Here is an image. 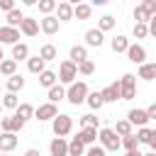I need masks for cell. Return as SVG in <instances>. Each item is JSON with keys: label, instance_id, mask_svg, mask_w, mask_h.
I'll return each instance as SVG.
<instances>
[{"label": "cell", "instance_id": "603a6c76", "mask_svg": "<svg viewBox=\"0 0 156 156\" xmlns=\"http://www.w3.org/2000/svg\"><path fill=\"white\" fill-rule=\"evenodd\" d=\"M112 129L117 132V136H129V134H134V127H132L129 119H117Z\"/></svg>", "mask_w": 156, "mask_h": 156}, {"label": "cell", "instance_id": "83f0119b", "mask_svg": "<svg viewBox=\"0 0 156 156\" xmlns=\"http://www.w3.org/2000/svg\"><path fill=\"white\" fill-rule=\"evenodd\" d=\"M34 110H37V107H32L29 102H20V107L15 110V115H17L20 119H24V122H27V119H32V117H34Z\"/></svg>", "mask_w": 156, "mask_h": 156}, {"label": "cell", "instance_id": "5b68a950", "mask_svg": "<svg viewBox=\"0 0 156 156\" xmlns=\"http://www.w3.org/2000/svg\"><path fill=\"white\" fill-rule=\"evenodd\" d=\"M51 129H54L56 136H63V139H66V134H71V129H73V117H71V115H58V117H54Z\"/></svg>", "mask_w": 156, "mask_h": 156}, {"label": "cell", "instance_id": "7bdbcfd3", "mask_svg": "<svg viewBox=\"0 0 156 156\" xmlns=\"http://www.w3.org/2000/svg\"><path fill=\"white\" fill-rule=\"evenodd\" d=\"M151 134H154V129H149V127H141V129L136 132V139H139V144H149V141H151Z\"/></svg>", "mask_w": 156, "mask_h": 156}, {"label": "cell", "instance_id": "3957f363", "mask_svg": "<svg viewBox=\"0 0 156 156\" xmlns=\"http://www.w3.org/2000/svg\"><path fill=\"white\" fill-rule=\"evenodd\" d=\"M119 98L122 100H134L136 98V76L134 73H124L119 78Z\"/></svg>", "mask_w": 156, "mask_h": 156}, {"label": "cell", "instance_id": "f6af8a7d", "mask_svg": "<svg viewBox=\"0 0 156 156\" xmlns=\"http://www.w3.org/2000/svg\"><path fill=\"white\" fill-rule=\"evenodd\" d=\"M141 7L146 10V15H149V17H154V15H156V0H144V2H141Z\"/></svg>", "mask_w": 156, "mask_h": 156}, {"label": "cell", "instance_id": "e0dca14e", "mask_svg": "<svg viewBox=\"0 0 156 156\" xmlns=\"http://www.w3.org/2000/svg\"><path fill=\"white\" fill-rule=\"evenodd\" d=\"M56 20L58 22H68V20H73V5L71 2H58L56 5Z\"/></svg>", "mask_w": 156, "mask_h": 156}, {"label": "cell", "instance_id": "7402d4cb", "mask_svg": "<svg viewBox=\"0 0 156 156\" xmlns=\"http://www.w3.org/2000/svg\"><path fill=\"white\" fill-rule=\"evenodd\" d=\"M78 139H80L85 146H93V144L98 141V129H93V127H83V129L78 132Z\"/></svg>", "mask_w": 156, "mask_h": 156}, {"label": "cell", "instance_id": "bcb514c9", "mask_svg": "<svg viewBox=\"0 0 156 156\" xmlns=\"http://www.w3.org/2000/svg\"><path fill=\"white\" fill-rule=\"evenodd\" d=\"M0 10H5V12L17 10V7H15V0H0Z\"/></svg>", "mask_w": 156, "mask_h": 156}, {"label": "cell", "instance_id": "9f6ffc18", "mask_svg": "<svg viewBox=\"0 0 156 156\" xmlns=\"http://www.w3.org/2000/svg\"><path fill=\"white\" fill-rule=\"evenodd\" d=\"M0 134H2V127H0Z\"/></svg>", "mask_w": 156, "mask_h": 156}, {"label": "cell", "instance_id": "8d00e7d4", "mask_svg": "<svg viewBox=\"0 0 156 156\" xmlns=\"http://www.w3.org/2000/svg\"><path fill=\"white\" fill-rule=\"evenodd\" d=\"M56 5H58L56 0H39V12H41L44 17H49V15L56 10Z\"/></svg>", "mask_w": 156, "mask_h": 156}, {"label": "cell", "instance_id": "ffe728a7", "mask_svg": "<svg viewBox=\"0 0 156 156\" xmlns=\"http://www.w3.org/2000/svg\"><path fill=\"white\" fill-rule=\"evenodd\" d=\"M12 61H29V46L24 44V41H20V44H15L12 46Z\"/></svg>", "mask_w": 156, "mask_h": 156}, {"label": "cell", "instance_id": "d4e9b609", "mask_svg": "<svg viewBox=\"0 0 156 156\" xmlns=\"http://www.w3.org/2000/svg\"><path fill=\"white\" fill-rule=\"evenodd\" d=\"M56 80H58V73H54V71H49V68L39 76V85H44L46 90H49V88H54V85H56Z\"/></svg>", "mask_w": 156, "mask_h": 156}, {"label": "cell", "instance_id": "f907efd6", "mask_svg": "<svg viewBox=\"0 0 156 156\" xmlns=\"http://www.w3.org/2000/svg\"><path fill=\"white\" fill-rule=\"evenodd\" d=\"M149 146H151V151H156V129H154V134H151V141H149Z\"/></svg>", "mask_w": 156, "mask_h": 156}, {"label": "cell", "instance_id": "db71d44e", "mask_svg": "<svg viewBox=\"0 0 156 156\" xmlns=\"http://www.w3.org/2000/svg\"><path fill=\"white\" fill-rule=\"evenodd\" d=\"M144 156H156V151H149V154H144Z\"/></svg>", "mask_w": 156, "mask_h": 156}, {"label": "cell", "instance_id": "cb8c5ba5", "mask_svg": "<svg viewBox=\"0 0 156 156\" xmlns=\"http://www.w3.org/2000/svg\"><path fill=\"white\" fill-rule=\"evenodd\" d=\"M127 49H129V39H127L124 34H117V37L112 39V51H115V54H127Z\"/></svg>", "mask_w": 156, "mask_h": 156}, {"label": "cell", "instance_id": "ba28073f", "mask_svg": "<svg viewBox=\"0 0 156 156\" xmlns=\"http://www.w3.org/2000/svg\"><path fill=\"white\" fill-rule=\"evenodd\" d=\"M127 58H129L132 63H136V66H144V63H146V49H144L141 44H129Z\"/></svg>", "mask_w": 156, "mask_h": 156}, {"label": "cell", "instance_id": "484cf974", "mask_svg": "<svg viewBox=\"0 0 156 156\" xmlns=\"http://www.w3.org/2000/svg\"><path fill=\"white\" fill-rule=\"evenodd\" d=\"M46 95H49V102H54V105H56V102H61V100L66 98V88H63L61 83H56L54 88H49V93H46Z\"/></svg>", "mask_w": 156, "mask_h": 156}, {"label": "cell", "instance_id": "d6a6232c", "mask_svg": "<svg viewBox=\"0 0 156 156\" xmlns=\"http://www.w3.org/2000/svg\"><path fill=\"white\" fill-rule=\"evenodd\" d=\"M39 56L49 63V61H54V58L58 56V51H56V46H54V44H44V46L39 49Z\"/></svg>", "mask_w": 156, "mask_h": 156}, {"label": "cell", "instance_id": "e575fe53", "mask_svg": "<svg viewBox=\"0 0 156 156\" xmlns=\"http://www.w3.org/2000/svg\"><path fill=\"white\" fill-rule=\"evenodd\" d=\"M112 27H115V17H112V15H102V17L98 20V29H100L102 34H105V32H110Z\"/></svg>", "mask_w": 156, "mask_h": 156}, {"label": "cell", "instance_id": "4dcf8cb0", "mask_svg": "<svg viewBox=\"0 0 156 156\" xmlns=\"http://www.w3.org/2000/svg\"><path fill=\"white\" fill-rule=\"evenodd\" d=\"M139 78H144V80H154L156 78V63H144V66H139Z\"/></svg>", "mask_w": 156, "mask_h": 156}, {"label": "cell", "instance_id": "5bb4252c", "mask_svg": "<svg viewBox=\"0 0 156 156\" xmlns=\"http://www.w3.org/2000/svg\"><path fill=\"white\" fill-rule=\"evenodd\" d=\"M58 24H61V22H58L54 15H49V17H41V20H39V27H41V32H44V34H49V37L58 32Z\"/></svg>", "mask_w": 156, "mask_h": 156}, {"label": "cell", "instance_id": "2e32d148", "mask_svg": "<svg viewBox=\"0 0 156 156\" xmlns=\"http://www.w3.org/2000/svg\"><path fill=\"white\" fill-rule=\"evenodd\" d=\"M15 146H17V134H12V132H2V134H0V154L12 151Z\"/></svg>", "mask_w": 156, "mask_h": 156}, {"label": "cell", "instance_id": "f1b7e54d", "mask_svg": "<svg viewBox=\"0 0 156 156\" xmlns=\"http://www.w3.org/2000/svg\"><path fill=\"white\" fill-rule=\"evenodd\" d=\"M85 154V144L78 139V136H73L71 141H68V156H83Z\"/></svg>", "mask_w": 156, "mask_h": 156}, {"label": "cell", "instance_id": "1f68e13d", "mask_svg": "<svg viewBox=\"0 0 156 156\" xmlns=\"http://www.w3.org/2000/svg\"><path fill=\"white\" fill-rule=\"evenodd\" d=\"M22 22H24V15H22L20 10H12V12H7V27H15V29H20V27H22Z\"/></svg>", "mask_w": 156, "mask_h": 156}, {"label": "cell", "instance_id": "7a4b0ae2", "mask_svg": "<svg viewBox=\"0 0 156 156\" xmlns=\"http://www.w3.org/2000/svg\"><path fill=\"white\" fill-rule=\"evenodd\" d=\"M88 95H90V90H88V85H85L83 80H76V83L68 85V90H66V100H68L71 105H80V102H85Z\"/></svg>", "mask_w": 156, "mask_h": 156}, {"label": "cell", "instance_id": "30bf717a", "mask_svg": "<svg viewBox=\"0 0 156 156\" xmlns=\"http://www.w3.org/2000/svg\"><path fill=\"white\" fill-rule=\"evenodd\" d=\"M100 95H102V102H117V100H122V98H119V80L105 85V88L100 90Z\"/></svg>", "mask_w": 156, "mask_h": 156}, {"label": "cell", "instance_id": "d6986e66", "mask_svg": "<svg viewBox=\"0 0 156 156\" xmlns=\"http://www.w3.org/2000/svg\"><path fill=\"white\" fill-rule=\"evenodd\" d=\"M93 15V7L88 2H76L73 5V20H90Z\"/></svg>", "mask_w": 156, "mask_h": 156}, {"label": "cell", "instance_id": "277c9868", "mask_svg": "<svg viewBox=\"0 0 156 156\" xmlns=\"http://www.w3.org/2000/svg\"><path fill=\"white\" fill-rule=\"evenodd\" d=\"M76 78H78V66H76L71 58L61 61V63H58V80L66 83V85H73Z\"/></svg>", "mask_w": 156, "mask_h": 156}, {"label": "cell", "instance_id": "681fc988", "mask_svg": "<svg viewBox=\"0 0 156 156\" xmlns=\"http://www.w3.org/2000/svg\"><path fill=\"white\" fill-rule=\"evenodd\" d=\"M24 156H41V154H39V149H27Z\"/></svg>", "mask_w": 156, "mask_h": 156}, {"label": "cell", "instance_id": "9a60e30c", "mask_svg": "<svg viewBox=\"0 0 156 156\" xmlns=\"http://www.w3.org/2000/svg\"><path fill=\"white\" fill-rule=\"evenodd\" d=\"M39 20H34V17H24V22H22V27H20V32L24 34V37H37L39 34Z\"/></svg>", "mask_w": 156, "mask_h": 156}, {"label": "cell", "instance_id": "60d3db41", "mask_svg": "<svg viewBox=\"0 0 156 156\" xmlns=\"http://www.w3.org/2000/svg\"><path fill=\"white\" fill-rule=\"evenodd\" d=\"M83 127H93V129H98V117H95L93 112L83 115V117H80V129H83Z\"/></svg>", "mask_w": 156, "mask_h": 156}, {"label": "cell", "instance_id": "c3c4849f", "mask_svg": "<svg viewBox=\"0 0 156 156\" xmlns=\"http://www.w3.org/2000/svg\"><path fill=\"white\" fill-rule=\"evenodd\" d=\"M146 115H149V119H156V102L146 107Z\"/></svg>", "mask_w": 156, "mask_h": 156}, {"label": "cell", "instance_id": "ee69618b", "mask_svg": "<svg viewBox=\"0 0 156 156\" xmlns=\"http://www.w3.org/2000/svg\"><path fill=\"white\" fill-rule=\"evenodd\" d=\"M85 156H107V151H105V149H102L100 144H93V146H88Z\"/></svg>", "mask_w": 156, "mask_h": 156}, {"label": "cell", "instance_id": "11a10c76", "mask_svg": "<svg viewBox=\"0 0 156 156\" xmlns=\"http://www.w3.org/2000/svg\"><path fill=\"white\" fill-rule=\"evenodd\" d=\"M2 110H5V107H2V102H0V119H2Z\"/></svg>", "mask_w": 156, "mask_h": 156}, {"label": "cell", "instance_id": "7dc6e473", "mask_svg": "<svg viewBox=\"0 0 156 156\" xmlns=\"http://www.w3.org/2000/svg\"><path fill=\"white\" fill-rule=\"evenodd\" d=\"M149 34H151V37H156V15L149 20Z\"/></svg>", "mask_w": 156, "mask_h": 156}, {"label": "cell", "instance_id": "b9f144b4", "mask_svg": "<svg viewBox=\"0 0 156 156\" xmlns=\"http://www.w3.org/2000/svg\"><path fill=\"white\" fill-rule=\"evenodd\" d=\"M132 34H134V39H144V37H149V24H136V22H134Z\"/></svg>", "mask_w": 156, "mask_h": 156}, {"label": "cell", "instance_id": "4316f807", "mask_svg": "<svg viewBox=\"0 0 156 156\" xmlns=\"http://www.w3.org/2000/svg\"><path fill=\"white\" fill-rule=\"evenodd\" d=\"M5 85H7V93H15V95H17V93H20L22 88H24V78H22V76L17 73V76L7 78V83H5Z\"/></svg>", "mask_w": 156, "mask_h": 156}, {"label": "cell", "instance_id": "8fae6325", "mask_svg": "<svg viewBox=\"0 0 156 156\" xmlns=\"http://www.w3.org/2000/svg\"><path fill=\"white\" fill-rule=\"evenodd\" d=\"M127 119L132 122V127H146V122H149V115H146V110H139V107H134V110H129L127 112Z\"/></svg>", "mask_w": 156, "mask_h": 156}, {"label": "cell", "instance_id": "74e56055", "mask_svg": "<svg viewBox=\"0 0 156 156\" xmlns=\"http://www.w3.org/2000/svg\"><path fill=\"white\" fill-rule=\"evenodd\" d=\"M85 102H88V107H90V110H100V107L105 105V102H102V95H100L98 90H95V93H90Z\"/></svg>", "mask_w": 156, "mask_h": 156}, {"label": "cell", "instance_id": "f5cc1de1", "mask_svg": "<svg viewBox=\"0 0 156 156\" xmlns=\"http://www.w3.org/2000/svg\"><path fill=\"white\" fill-rule=\"evenodd\" d=\"M5 61V51H2V46H0V63Z\"/></svg>", "mask_w": 156, "mask_h": 156}, {"label": "cell", "instance_id": "d590c367", "mask_svg": "<svg viewBox=\"0 0 156 156\" xmlns=\"http://www.w3.org/2000/svg\"><path fill=\"white\" fill-rule=\"evenodd\" d=\"M122 149H127V151H139V139H136V134L122 136Z\"/></svg>", "mask_w": 156, "mask_h": 156}, {"label": "cell", "instance_id": "836d02e7", "mask_svg": "<svg viewBox=\"0 0 156 156\" xmlns=\"http://www.w3.org/2000/svg\"><path fill=\"white\" fill-rule=\"evenodd\" d=\"M0 102H2V107H5V110H17V107H20V98H17L15 93H5Z\"/></svg>", "mask_w": 156, "mask_h": 156}, {"label": "cell", "instance_id": "f35d334b", "mask_svg": "<svg viewBox=\"0 0 156 156\" xmlns=\"http://www.w3.org/2000/svg\"><path fill=\"white\" fill-rule=\"evenodd\" d=\"M134 20H136V24H149L151 17L146 15V10H144L141 5H136V7H134Z\"/></svg>", "mask_w": 156, "mask_h": 156}, {"label": "cell", "instance_id": "9c48e42d", "mask_svg": "<svg viewBox=\"0 0 156 156\" xmlns=\"http://www.w3.org/2000/svg\"><path fill=\"white\" fill-rule=\"evenodd\" d=\"M0 44H10V46H15V44H20V29H15V27H0Z\"/></svg>", "mask_w": 156, "mask_h": 156}, {"label": "cell", "instance_id": "6f0895ef", "mask_svg": "<svg viewBox=\"0 0 156 156\" xmlns=\"http://www.w3.org/2000/svg\"><path fill=\"white\" fill-rule=\"evenodd\" d=\"M2 156H7V154H2Z\"/></svg>", "mask_w": 156, "mask_h": 156}, {"label": "cell", "instance_id": "ac0fdd59", "mask_svg": "<svg viewBox=\"0 0 156 156\" xmlns=\"http://www.w3.org/2000/svg\"><path fill=\"white\" fill-rule=\"evenodd\" d=\"M27 68H29V73H37V76H41L44 71H46V61L37 54V56H29V61H27Z\"/></svg>", "mask_w": 156, "mask_h": 156}, {"label": "cell", "instance_id": "ab89813d", "mask_svg": "<svg viewBox=\"0 0 156 156\" xmlns=\"http://www.w3.org/2000/svg\"><path fill=\"white\" fill-rule=\"evenodd\" d=\"M78 73L80 76H93L95 73V63L88 58V61H83V63H78Z\"/></svg>", "mask_w": 156, "mask_h": 156}, {"label": "cell", "instance_id": "816d5d0a", "mask_svg": "<svg viewBox=\"0 0 156 156\" xmlns=\"http://www.w3.org/2000/svg\"><path fill=\"white\" fill-rule=\"evenodd\" d=\"M124 156H144V154H141V151H127Z\"/></svg>", "mask_w": 156, "mask_h": 156}, {"label": "cell", "instance_id": "f546056e", "mask_svg": "<svg viewBox=\"0 0 156 156\" xmlns=\"http://www.w3.org/2000/svg\"><path fill=\"white\" fill-rule=\"evenodd\" d=\"M0 73H2V76H7V78L17 76V61H12V58H5V61L0 63Z\"/></svg>", "mask_w": 156, "mask_h": 156}, {"label": "cell", "instance_id": "44dd1931", "mask_svg": "<svg viewBox=\"0 0 156 156\" xmlns=\"http://www.w3.org/2000/svg\"><path fill=\"white\" fill-rule=\"evenodd\" d=\"M68 58H71V61L78 66V63L88 61V49H85V46H78V44H76V46H71V51H68Z\"/></svg>", "mask_w": 156, "mask_h": 156}, {"label": "cell", "instance_id": "7c38bea8", "mask_svg": "<svg viewBox=\"0 0 156 156\" xmlns=\"http://www.w3.org/2000/svg\"><path fill=\"white\" fill-rule=\"evenodd\" d=\"M102 41H105V34H102L98 27H93V29H88V32H85V46L100 49V46H102Z\"/></svg>", "mask_w": 156, "mask_h": 156}, {"label": "cell", "instance_id": "52a82bcc", "mask_svg": "<svg viewBox=\"0 0 156 156\" xmlns=\"http://www.w3.org/2000/svg\"><path fill=\"white\" fill-rule=\"evenodd\" d=\"M24 119H20L17 115H10V117H2L0 119V127H2V132H12V134H17V132H22L24 129Z\"/></svg>", "mask_w": 156, "mask_h": 156}, {"label": "cell", "instance_id": "8992f818", "mask_svg": "<svg viewBox=\"0 0 156 156\" xmlns=\"http://www.w3.org/2000/svg\"><path fill=\"white\" fill-rule=\"evenodd\" d=\"M54 117H58V110H56L54 102H44L34 110V119H39V122H46V119L54 122Z\"/></svg>", "mask_w": 156, "mask_h": 156}, {"label": "cell", "instance_id": "6da1fadb", "mask_svg": "<svg viewBox=\"0 0 156 156\" xmlns=\"http://www.w3.org/2000/svg\"><path fill=\"white\" fill-rule=\"evenodd\" d=\"M98 141H100V146H102L105 151H117V149H122V139L117 136V132H115L112 127L98 129Z\"/></svg>", "mask_w": 156, "mask_h": 156}, {"label": "cell", "instance_id": "4fadbf2b", "mask_svg": "<svg viewBox=\"0 0 156 156\" xmlns=\"http://www.w3.org/2000/svg\"><path fill=\"white\" fill-rule=\"evenodd\" d=\"M49 151H51V156H68V141L63 136H54L49 144Z\"/></svg>", "mask_w": 156, "mask_h": 156}]
</instances>
